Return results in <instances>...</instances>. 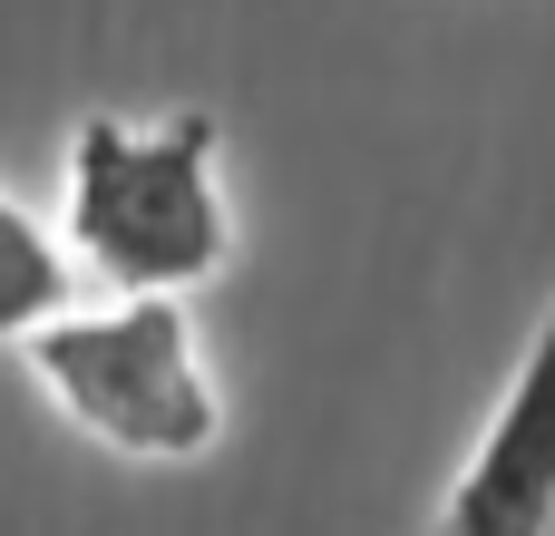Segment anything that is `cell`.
<instances>
[{
  "label": "cell",
  "mask_w": 555,
  "mask_h": 536,
  "mask_svg": "<svg viewBox=\"0 0 555 536\" xmlns=\"http://www.w3.org/2000/svg\"><path fill=\"white\" fill-rule=\"evenodd\" d=\"M68 254L88 283H107L117 303L137 293H195L205 273H224L234 254V215L215 186V117L176 107V117H78L68 137Z\"/></svg>",
  "instance_id": "cell-1"
},
{
  "label": "cell",
  "mask_w": 555,
  "mask_h": 536,
  "mask_svg": "<svg viewBox=\"0 0 555 536\" xmlns=\"http://www.w3.org/2000/svg\"><path fill=\"white\" fill-rule=\"evenodd\" d=\"M20 352L39 371V391L107 449H127V459H195V449H215L224 400H215V371H205L195 322H185L176 293L59 312Z\"/></svg>",
  "instance_id": "cell-2"
},
{
  "label": "cell",
  "mask_w": 555,
  "mask_h": 536,
  "mask_svg": "<svg viewBox=\"0 0 555 536\" xmlns=\"http://www.w3.org/2000/svg\"><path fill=\"white\" fill-rule=\"evenodd\" d=\"M555 527V303L498 400V420L478 430L459 488L439 498V536H546Z\"/></svg>",
  "instance_id": "cell-3"
},
{
  "label": "cell",
  "mask_w": 555,
  "mask_h": 536,
  "mask_svg": "<svg viewBox=\"0 0 555 536\" xmlns=\"http://www.w3.org/2000/svg\"><path fill=\"white\" fill-rule=\"evenodd\" d=\"M78 293V254H59V234L0 186V342H29L68 312Z\"/></svg>",
  "instance_id": "cell-4"
},
{
  "label": "cell",
  "mask_w": 555,
  "mask_h": 536,
  "mask_svg": "<svg viewBox=\"0 0 555 536\" xmlns=\"http://www.w3.org/2000/svg\"><path fill=\"white\" fill-rule=\"evenodd\" d=\"M546 536H555V527H546Z\"/></svg>",
  "instance_id": "cell-5"
}]
</instances>
